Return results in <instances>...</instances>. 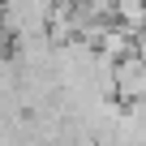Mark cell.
<instances>
[{"label": "cell", "mask_w": 146, "mask_h": 146, "mask_svg": "<svg viewBox=\"0 0 146 146\" xmlns=\"http://www.w3.org/2000/svg\"><path fill=\"white\" fill-rule=\"evenodd\" d=\"M112 99L116 103H137L146 99V60L125 56L112 64Z\"/></svg>", "instance_id": "cell-1"}, {"label": "cell", "mask_w": 146, "mask_h": 146, "mask_svg": "<svg viewBox=\"0 0 146 146\" xmlns=\"http://www.w3.org/2000/svg\"><path fill=\"white\" fill-rule=\"evenodd\" d=\"M112 22L120 30H129V35L146 30V0H116L112 5Z\"/></svg>", "instance_id": "cell-3"}, {"label": "cell", "mask_w": 146, "mask_h": 146, "mask_svg": "<svg viewBox=\"0 0 146 146\" xmlns=\"http://www.w3.org/2000/svg\"><path fill=\"white\" fill-rule=\"evenodd\" d=\"M95 52H99L103 60H112V64H116V60L133 56V35H129V30H120V26L112 22V26H108V30L95 39Z\"/></svg>", "instance_id": "cell-2"}, {"label": "cell", "mask_w": 146, "mask_h": 146, "mask_svg": "<svg viewBox=\"0 0 146 146\" xmlns=\"http://www.w3.org/2000/svg\"><path fill=\"white\" fill-rule=\"evenodd\" d=\"M9 47H13V39H9L5 30H0V56H9Z\"/></svg>", "instance_id": "cell-4"}]
</instances>
